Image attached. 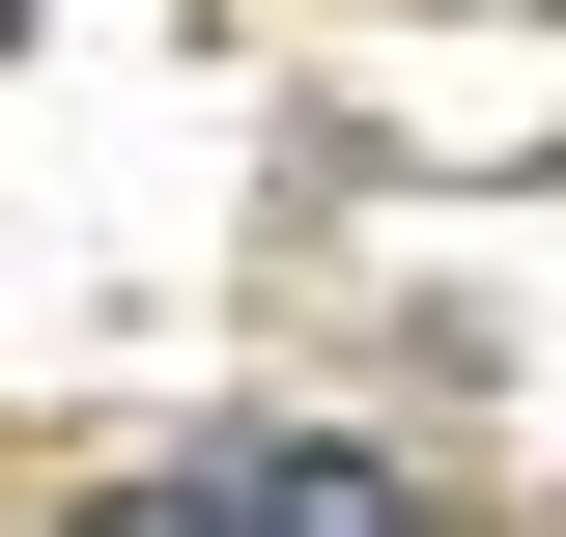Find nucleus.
Returning <instances> with one entry per match:
<instances>
[{
	"mask_svg": "<svg viewBox=\"0 0 566 537\" xmlns=\"http://www.w3.org/2000/svg\"><path fill=\"white\" fill-rule=\"evenodd\" d=\"M227 537H424V509H397L368 453H283V481H227Z\"/></svg>",
	"mask_w": 566,
	"mask_h": 537,
	"instance_id": "obj_1",
	"label": "nucleus"
},
{
	"mask_svg": "<svg viewBox=\"0 0 566 537\" xmlns=\"http://www.w3.org/2000/svg\"><path fill=\"white\" fill-rule=\"evenodd\" d=\"M0 29H29V0H0Z\"/></svg>",
	"mask_w": 566,
	"mask_h": 537,
	"instance_id": "obj_2",
	"label": "nucleus"
}]
</instances>
